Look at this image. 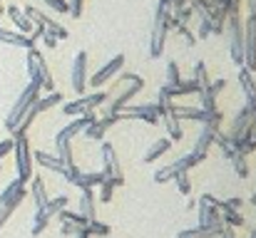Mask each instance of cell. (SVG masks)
I'll return each instance as SVG.
<instances>
[{
    "label": "cell",
    "mask_w": 256,
    "mask_h": 238,
    "mask_svg": "<svg viewBox=\"0 0 256 238\" xmlns=\"http://www.w3.org/2000/svg\"><path fill=\"white\" fill-rule=\"evenodd\" d=\"M170 15H172L170 2L167 0H157L154 17H152V35H150V55L152 57H162V52H164L167 35H170Z\"/></svg>",
    "instance_id": "cell-1"
},
{
    "label": "cell",
    "mask_w": 256,
    "mask_h": 238,
    "mask_svg": "<svg viewBox=\"0 0 256 238\" xmlns=\"http://www.w3.org/2000/svg\"><path fill=\"white\" fill-rule=\"evenodd\" d=\"M120 84L124 87L122 92H117L114 94V99H110V102H104V114H117V112H122L124 107H130V102L144 89V79L140 77V75H132V72H124V75H120Z\"/></svg>",
    "instance_id": "cell-2"
},
{
    "label": "cell",
    "mask_w": 256,
    "mask_h": 238,
    "mask_svg": "<svg viewBox=\"0 0 256 238\" xmlns=\"http://www.w3.org/2000/svg\"><path fill=\"white\" fill-rule=\"evenodd\" d=\"M40 82L38 79H30V84L20 92V97L15 99V104H12V109L8 112V117H5V129L8 132H12L18 124H20V119L35 107V102H38V97H40Z\"/></svg>",
    "instance_id": "cell-3"
},
{
    "label": "cell",
    "mask_w": 256,
    "mask_h": 238,
    "mask_svg": "<svg viewBox=\"0 0 256 238\" xmlns=\"http://www.w3.org/2000/svg\"><path fill=\"white\" fill-rule=\"evenodd\" d=\"M22 199H28V186L22 179H12L5 186V191L0 194V231L8 224V219L12 216V211L22 204Z\"/></svg>",
    "instance_id": "cell-4"
},
{
    "label": "cell",
    "mask_w": 256,
    "mask_h": 238,
    "mask_svg": "<svg viewBox=\"0 0 256 238\" xmlns=\"http://www.w3.org/2000/svg\"><path fill=\"white\" fill-rule=\"evenodd\" d=\"M224 30L229 32V55H232V62L244 67V22L239 15H229L226 17V25Z\"/></svg>",
    "instance_id": "cell-5"
},
{
    "label": "cell",
    "mask_w": 256,
    "mask_h": 238,
    "mask_svg": "<svg viewBox=\"0 0 256 238\" xmlns=\"http://www.w3.org/2000/svg\"><path fill=\"white\" fill-rule=\"evenodd\" d=\"M28 75H30V79H38L45 92H55V79H52V72L48 67V60L35 47L28 50Z\"/></svg>",
    "instance_id": "cell-6"
},
{
    "label": "cell",
    "mask_w": 256,
    "mask_h": 238,
    "mask_svg": "<svg viewBox=\"0 0 256 238\" xmlns=\"http://www.w3.org/2000/svg\"><path fill=\"white\" fill-rule=\"evenodd\" d=\"M12 154H15V169H18V179H22L25 184L32 179V149L28 142V134L12 137Z\"/></svg>",
    "instance_id": "cell-7"
},
{
    "label": "cell",
    "mask_w": 256,
    "mask_h": 238,
    "mask_svg": "<svg viewBox=\"0 0 256 238\" xmlns=\"http://www.w3.org/2000/svg\"><path fill=\"white\" fill-rule=\"evenodd\" d=\"M172 112H174L179 119H192V122L214 124V127H222V122H224V114H222L219 109L206 112V109H202V107H189V104H176V102H172Z\"/></svg>",
    "instance_id": "cell-8"
},
{
    "label": "cell",
    "mask_w": 256,
    "mask_h": 238,
    "mask_svg": "<svg viewBox=\"0 0 256 238\" xmlns=\"http://www.w3.org/2000/svg\"><path fill=\"white\" fill-rule=\"evenodd\" d=\"M102 174L107 181H112L114 186H122L124 184V171H122V164L117 159V152L110 142H102Z\"/></svg>",
    "instance_id": "cell-9"
},
{
    "label": "cell",
    "mask_w": 256,
    "mask_h": 238,
    "mask_svg": "<svg viewBox=\"0 0 256 238\" xmlns=\"http://www.w3.org/2000/svg\"><path fill=\"white\" fill-rule=\"evenodd\" d=\"M244 67L256 72V12H249L244 22Z\"/></svg>",
    "instance_id": "cell-10"
},
{
    "label": "cell",
    "mask_w": 256,
    "mask_h": 238,
    "mask_svg": "<svg viewBox=\"0 0 256 238\" xmlns=\"http://www.w3.org/2000/svg\"><path fill=\"white\" fill-rule=\"evenodd\" d=\"M22 12H25V15L32 20V25H42V27H45V30H50V32H52L58 40H68V35H70V32H68V30H65V27H62L58 20H52L50 15H45L42 10H38V7L28 5Z\"/></svg>",
    "instance_id": "cell-11"
},
{
    "label": "cell",
    "mask_w": 256,
    "mask_h": 238,
    "mask_svg": "<svg viewBox=\"0 0 256 238\" xmlns=\"http://www.w3.org/2000/svg\"><path fill=\"white\" fill-rule=\"evenodd\" d=\"M122 67H124V55H114L110 62H104L94 75L92 79H87V84L90 87H102V84H107L110 79H114L120 72H122Z\"/></svg>",
    "instance_id": "cell-12"
},
{
    "label": "cell",
    "mask_w": 256,
    "mask_h": 238,
    "mask_svg": "<svg viewBox=\"0 0 256 238\" xmlns=\"http://www.w3.org/2000/svg\"><path fill=\"white\" fill-rule=\"evenodd\" d=\"M120 117H122V122L124 119H142L144 124H160V109H157V104H137V107H124L122 112H120Z\"/></svg>",
    "instance_id": "cell-13"
},
{
    "label": "cell",
    "mask_w": 256,
    "mask_h": 238,
    "mask_svg": "<svg viewBox=\"0 0 256 238\" xmlns=\"http://www.w3.org/2000/svg\"><path fill=\"white\" fill-rule=\"evenodd\" d=\"M117 122H122L120 112H117V114L97 117V122H94V124H90V127H85V129H82V134H85V139H90V142H102V139H104V134H107V129H110V127H114Z\"/></svg>",
    "instance_id": "cell-14"
},
{
    "label": "cell",
    "mask_w": 256,
    "mask_h": 238,
    "mask_svg": "<svg viewBox=\"0 0 256 238\" xmlns=\"http://www.w3.org/2000/svg\"><path fill=\"white\" fill-rule=\"evenodd\" d=\"M87 52L85 50H80L78 55H75V60H72V89L78 92V94H85L87 89Z\"/></svg>",
    "instance_id": "cell-15"
},
{
    "label": "cell",
    "mask_w": 256,
    "mask_h": 238,
    "mask_svg": "<svg viewBox=\"0 0 256 238\" xmlns=\"http://www.w3.org/2000/svg\"><path fill=\"white\" fill-rule=\"evenodd\" d=\"M222 127H214V124H204L202 127V132H199V137H196V142H194V147H192V152L196 154V157L206 159L209 154V149H212V144H214V139H216V132H219Z\"/></svg>",
    "instance_id": "cell-16"
},
{
    "label": "cell",
    "mask_w": 256,
    "mask_h": 238,
    "mask_svg": "<svg viewBox=\"0 0 256 238\" xmlns=\"http://www.w3.org/2000/svg\"><path fill=\"white\" fill-rule=\"evenodd\" d=\"M224 87H226V79H212L209 87H204V89L199 92V94H202V109L214 112V109H216V97L224 92Z\"/></svg>",
    "instance_id": "cell-17"
},
{
    "label": "cell",
    "mask_w": 256,
    "mask_h": 238,
    "mask_svg": "<svg viewBox=\"0 0 256 238\" xmlns=\"http://www.w3.org/2000/svg\"><path fill=\"white\" fill-rule=\"evenodd\" d=\"M252 119H254V112H252L249 107H242V109L236 112V117L232 119V127H229L226 137H229V139H236V137L249 127V122H252Z\"/></svg>",
    "instance_id": "cell-18"
},
{
    "label": "cell",
    "mask_w": 256,
    "mask_h": 238,
    "mask_svg": "<svg viewBox=\"0 0 256 238\" xmlns=\"http://www.w3.org/2000/svg\"><path fill=\"white\" fill-rule=\"evenodd\" d=\"M214 224H222V211L202 196L199 199V226H214Z\"/></svg>",
    "instance_id": "cell-19"
},
{
    "label": "cell",
    "mask_w": 256,
    "mask_h": 238,
    "mask_svg": "<svg viewBox=\"0 0 256 238\" xmlns=\"http://www.w3.org/2000/svg\"><path fill=\"white\" fill-rule=\"evenodd\" d=\"M239 82H242V89H244V97H246V107L256 114V82L252 79V72L246 67L239 70Z\"/></svg>",
    "instance_id": "cell-20"
},
{
    "label": "cell",
    "mask_w": 256,
    "mask_h": 238,
    "mask_svg": "<svg viewBox=\"0 0 256 238\" xmlns=\"http://www.w3.org/2000/svg\"><path fill=\"white\" fill-rule=\"evenodd\" d=\"M224 231V224H214V226H194V229H184L179 231L176 238H214Z\"/></svg>",
    "instance_id": "cell-21"
},
{
    "label": "cell",
    "mask_w": 256,
    "mask_h": 238,
    "mask_svg": "<svg viewBox=\"0 0 256 238\" xmlns=\"http://www.w3.org/2000/svg\"><path fill=\"white\" fill-rule=\"evenodd\" d=\"M5 12H8V17L12 20V25L18 27V32H25V35H30V32L35 30L32 20H30V17H28V15H25V12H22V10H20L18 5H10V7L5 10Z\"/></svg>",
    "instance_id": "cell-22"
},
{
    "label": "cell",
    "mask_w": 256,
    "mask_h": 238,
    "mask_svg": "<svg viewBox=\"0 0 256 238\" xmlns=\"http://www.w3.org/2000/svg\"><path fill=\"white\" fill-rule=\"evenodd\" d=\"M80 214L85 216L87 221H94V219H97V194H94V189H82Z\"/></svg>",
    "instance_id": "cell-23"
},
{
    "label": "cell",
    "mask_w": 256,
    "mask_h": 238,
    "mask_svg": "<svg viewBox=\"0 0 256 238\" xmlns=\"http://www.w3.org/2000/svg\"><path fill=\"white\" fill-rule=\"evenodd\" d=\"M172 144H174L172 139H154V142H152V147L144 152V159H142V161H144V164H152V161H157L160 157H164V154L170 152Z\"/></svg>",
    "instance_id": "cell-24"
},
{
    "label": "cell",
    "mask_w": 256,
    "mask_h": 238,
    "mask_svg": "<svg viewBox=\"0 0 256 238\" xmlns=\"http://www.w3.org/2000/svg\"><path fill=\"white\" fill-rule=\"evenodd\" d=\"M32 157H35V161H38L40 166H45V169H52V171H58V174L65 171V164L58 159V154H50V152L38 149V152H32Z\"/></svg>",
    "instance_id": "cell-25"
},
{
    "label": "cell",
    "mask_w": 256,
    "mask_h": 238,
    "mask_svg": "<svg viewBox=\"0 0 256 238\" xmlns=\"http://www.w3.org/2000/svg\"><path fill=\"white\" fill-rule=\"evenodd\" d=\"M28 196H32V201H35V206L38 209H42L45 204H48V186H45V181L40 179V176H32V186H30V191H28Z\"/></svg>",
    "instance_id": "cell-26"
},
{
    "label": "cell",
    "mask_w": 256,
    "mask_h": 238,
    "mask_svg": "<svg viewBox=\"0 0 256 238\" xmlns=\"http://www.w3.org/2000/svg\"><path fill=\"white\" fill-rule=\"evenodd\" d=\"M167 87H170V84H167ZM170 94H172V99L189 97V94H199V87H196V82H194V79H182L179 84L170 87Z\"/></svg>",
    "instance_id": "cell-27"
},
{
    "label": "cell",
    "mask_w": 256,
    "mask_h": 238,
    "mask_svg": "<svg viewBox=\"0 0 256 238\" xmlns=\"http://www.w3.org/2000/svg\"><path fill=\"white\" fill-rule=\"evenodd\" d=\"M58 104H62V94L60 92H48L45 97H38L35 109H38V114H42V112H48V109H52Z\"/></svg>",
    "instance_id": "cell-28"
},
{
    "label": "cell",
    "mask_w": 256,
    "mask_h": 238,
    "mask_svg": "<svg viewBox=\"0 0 256 238\" xmlns=\"http://www.w3.org/2000/svg\"><path fill=\"white\" fill-rule=\"evenodd\" d=\"M162 119H164V127H167V132H170V139L172 142H179V139H182V134H184V129H182V119H179L174 112L164 114Z\"/></svg>",
    "instance_id": "cell-29"
},
{
    "label": "cell",
    "mask_w": 256,
    "mask_h": 238,
    "mask_svg": "<svg viewBox=\"0 0 256 238\" xmlns=\"http://www.w3.org/2000/svg\"><path fill=\"white\" fill-rule=\"evenodd\" d=\"M62 112H65L68 117H80V114L90 112V109H87V102H85V94H80V99L65 102V104H62Z\"/></svg>",
    "instance_id": "cell-30"
},
{
    "label": "cell",
    "mask_w": 256,
    "mask_h": 238,
    "mask_svg": "<svg viewBox=\"0 0 256 238\" xmlns=\"http://www.w3.org/2000/svg\"><path fill=\"white\" fill-rule=\"evenodd\" d=\"M189 79H194L196 82V87H199V92L204 89V87H209V82H212V77H209V72H206V65L199 60L196 65H194V70H192V77Z\"/></svg>",
    "instance_id": "cell-31"
},
{
    "label": "cell",
    "mask_w": 256,
    "mask_h": 238,
    "mask_svg": "<svg viewBox=\"0 0 256 238\" xmlns=\"http://www.w3.org/2000/svg\"><path fill=\"white\" fill-rule=\"evenodd\" d=\"M68 201H70V196H65V194H62V196H58V199H48V204H45L42 209L48 211V216H50V219H55L62 209H68Z\"/></svg>",
    "instance_id": "cell-32"
},
{
    "label": "cell",
    "mask_w": 256,
    "mask_h": 238,
    "mask_svg": "<svg viewBox=\"0 0 256 238\" xmlns=\"http://www.w3.org/2000/svg\"><path fill=\"white\" fill-rule=\"evenodd\" d=\"M50 221H52V219L48 216V211H45V209H38L35 216H32V236H40V234L50 226Z\"/></svg>",
    "instance_id": "cell-33"
},
{
    "label": "cell",
    "mask_w": 256,
    "mask_h": 238,
    "mask_svg": "<svg viewBox=\"0 0 256 238\" xmlns=\"http://www.w3.org/2000/svg\"><path fill=\"white\" fill-rule=\"evenodd\" d=\"M55 154H58V159L65 164V166H72L75 164V157H72V142H55Z\"/></svg>",
    "instance_id": "cell-34"
},
{
    "label": "cell",
    "mask_w": 256,
    "mask_h": 238,
    "mask_svg": "<svg viewBox=\"0 0 256 238\" xmlns=\"http://www.w3.org/2000/svg\"><path fill=\"white\" fill-rule=\"evenodd\" d=\"M55 219H60L62 224H75V226H87V219L80 211H70V209H62Z\"/></svg>",
    "instance_id": "cell-35"
},
{
    "label": "cell",
    "mask_w": 256,
    "mask_h": 238,
    "mask_svg": "<svg viewBox=\"0 0 256 238\" xmlns=\"http://www.w3.org/2000/svg\"><path fill=\"white\" fill-rule=\"evenodd\" d=\"M204 159L196 157L194 152H189V154H184V157H179L176 161H174V166H176V171H192L196 164H202Z\"/></svg>",
    "instance_id": "cell-36"
},
{
    "label": "cell",
    "mask_w": 256,
    "mask_h": 238,
    "mask_svg": "<svg viewBox=\"0 0 256 238\" xmlns=\"http://www.w3.org/2000/svg\"><path fill=\"white\" fill-rule=\"evenodd\" d=\"M229 164H232V169L236 171V176L239 179H246L249 176V164H246V157L244 154H234V157H229Z\"/></svg>",
    "instance_id": "cell-37"
},
{
    "label": "cell",
    "mask_w": 256,
    "mask_h": 238,
    "mask_svg": "<svg viewBox=\"0 0 256 238\" xmlns=\"http://www.w3.org/2000/svg\"><path fill=\"white\" fill-rule=\"evenodd\" d=\"M222 224L229 229H236V226H244V216L236 209H229V211H222Z\"/></svg>",
    "instance_id": "cell-38"
},
{
    "label": "cell",
    "mask_w": 256,
    "mask_h": 238,
    "mask_svg": "<svg viewBox=\"0 0 256 238\" xmlns=\"http://www.w3.org/2000/svg\"><path fill=\"white\" fill-rule=\"evenodd\" d=\"M102 181H104V174L102 171H87V174H82L80 189H97Z\"/></svg>",
    "instance_id": "cell-39"
},
{
    "label": "cell",
    "mask_w": 256,
    "mask_h": 238,
    "mask_svg": "<svg viewBox=\"0 0 256 238\" xmlns=\"http://www.w3.org/2000/svg\"><path fill=\"white\" fill-rule=\"evenodd\" d=\"M179 171H176V166L174 164H167V166H162V169H157L154 171V184H167V181H174V176H176Z\"/></svg>",
    "instance_id": "cell-40"
},
{
    "label": "cell",
    "mask_w": 256,
    "mask_h": 238,
    "mask_svg": "<svg viewBox=\"0 0 256 238\" xmlns=\"http://www.w3.org/2000/svg\"><path fill=\"white\" fill-rule=\"evenodd\" d=\"M174 184H176L179 194L192 196V176H189V171H179V174L174 176Z\"/></svg>",
    "instance_id": "cell-41"
},
{
    "label": "cell",
    "mask_w": 256,
    "mask_h": 238,
    "mask_svg": "<svg viewBox=\"0 0 256 238\" xmlns=\"http://www.w3.org/2000/svg\"><path fill=\"white\" fill-rule=\"evenodd\" d=\"M87 231H90V236L92 238H107L110 236V226H107V224H102L100 219L87 221Z\"/></svg>",
    "instance_id": "cell-42"
},
{
    "label": "cell",
    "mask_w": 256,
    "mask_h": 238,
    "mask_svg": "<svg viewBox=\"0 0 256 238\" xmlns=\"http://www.w3.org/2000/svg\"><path fill=\"white\" fill-rule=\"evenodd\" d=\"M97 189H100L97 201H102V204H112V196H114V189H117V186H114L112 181H107V179H104V181H102Z\"/></svg>",
    "instance_id": "cell-43"
},
{
    "label": "cell",
    "mask_w": 256,
    "mask_h": 238,
    "mask_svg": "<svg viewBox=\"0 0 256 238\" xmlns=\"http://www.w3.org/2000/svg\"><path fill=\"white\" fill-rule=\"evenodd\" d=\"M62 176H65V181H68V184H72V186H80V181H82V171H80L75 164H72V166H65Z\"/></svg>",
    "instance_id": "cell-44"
},
{
    "label": "cell",
    "mask_w": 256,
    "mask_h": 238,
    "mask_svg": "<svg viewBox=\"0 0 256 238\" xmlns=\"http://www.w3.org/2000/svg\"><path fill=\"white\" fill-rule=\"evenodd\" d=\"M110 97L107 92H92V94H85V102H87V109H97L100 104H104Z\"/></svg>",
    "instance_id": "cell-45"
},
{
    "label": "cell",
    "mask_w": 256,
    "mask_h": 238,
    "mask_svg": "<svg viewBox=\"0 0 256 238\" xmlns=\"http://www.w3.org/2000/svg\"><path fill=\"white\" fill-rule=\"evenodd\" d=\"M179 82H182L179 65H176L174 60H170V65H167V84H170V87H174V84H179Z\"/></svg>",
    "instance_id": "cell-46"
},
{
    "label": "cell",
    "mask_w": 256,
    "mask_h": 238,
    "mask_svg": "<svg viewBox=\"0 0 256 238\" xmlns=\"http://www.w3.org/2000/svg\"><path fill=\"white\" fill-rule=\"evenodd\" d=\"M172 30H174L176 35H182V37H184V42H186L189 47H194V45H196V37H194V32H192V30H189L184 22H182V25H176V27H172Z\"/></svg>",
    "instance_id": "cell-47"
},
{
    "label": "cell",
    "mask_w": 256,
    "mask_h": 238,
    "mask_svg": "<svg viewBox=\"0 0 256 238\" xmlns=\"http://www.w3.org/2000/svg\"><path fill=\"white\" fill-rule=\"evenodd\" d=\"M68 7H70V15H72V17H82L85 0H68Z\"/></svg>",
    "instance_id": "cell-48"
},
{
    "label": "cell",
    "mask_w": 256,
    "mask_h": 238,
    "mask_svg": "<svg viewBox=\"0 0 256 238\" xmlns=\"http://www.w3.org/2000/svg\"><path fill=\"white\" fill-rule=\"evenodd\" d=\"M40 40H42V42H45V47H50V50H55V47H58V37H55L50 30H45Z\"/></svg>",
    "instance_id": "cell-49"
},
{
    "label": "cell",
    "mask_w": 256,
    "mask_h": 238,
    "mask_svg": "<svg viewBox=\"0 0 256 238\" xmlns=\"http://www.w3.org/2000/svg\"><path fill=\"white\" fill-rule=\"evenodd\" d=\"M12 144H15L12 139H2V142H0V159L8 157V154L12 152Z\"/></svg>",
    "instance_id": "cell-50"
},
{
    "label": "cell",
    "mask_w": 256,
    "mask_h": 238,
    "mask_svg": "<svg viewBox=\"0 0 256 238\" xmlns=\"http://www.w3.org/2000/svg\"><path fill=\"white\" fill-rule=\"evenodd\" d=\"M78 229H80V226H75V224H62L60 234H62L65 238H70V236H75V234H78Z\"/></svg>",
    "instance_id": "cell-51"
},
{
    "label": "cell",
    "mask_w": 256,
    "mask_h": 238,
    "mask_svg": "<svg viewBox=\"0 0 256 238\" xmlns=\"http://www.w3.org/2000/svg\"><path fill=\"white\" fill-rule=\"evenodd\" d=\"M212 35V25H209V20H202L199 22V37H209Z\"/></svg>",
    "instance_id": "cell-52"
},
{
    "label": "cell",
    "mask_w": 256,
    "mask_h": 238,
    "mask_svg": "<svg viewBox=\"0 0 256 238\" xmlns=\"http://www.w3.org/2000/svg\"><path fill=\"white\" fill-rule=\"evenodd\" d=\"M219 238H236V234H234V229H229V226H224V231L219 234Z\"/></svg>",
    "instance_id": "cell-53"
},
{
    "label": "cell",
    "mask_w": 256,
    "mask_h": 238,
    "mask_svg": "<svg viewBox=\"0 0 256 238\" xmlns=\"http://www.w3.org/2000/svg\"><path fill=\"white\" fill-rule=\"evenodd\" d=\"M72 238H92L90 236V231H87V226H80V229H78V234H75V236Z\"/></svg>",
    "instance_id": "cell-54"
},
{
    "label": "cell",
    "mask_w": 256,
    "mask_h": 238,
    "mask_svg": "<svg viewBox=\"0 0 256 238\" xmlns=\"http://www.w3.org/2000/svg\"><path fill=\"white\" fill-rule=\"evenodd\" d=\"M246 7H249V12H256V0H246Z\"/></svg>",
    "instance_id": "cell-55"
},
{
    "label": "cell",
    "mask_w": 256,
    "mask_h": 238,
    "mask_svg": "<svg viewBox=\"0 0 256 238\" xmlns=\"http://www.w3.org/2000/svg\"><path fill=\"white\" fill-rule=\"evenodd\" d=\"M192 209H196V201H194V199L186 201V211H192Z\"/></svg>",
    "instance_id": "cell-56"
},
{
    "label": "cell",
    "mask_w": 256,
    "mask_h": 238,
    "mask_svg": "<svg viewBox=\"0 0 256 238\" xmlns=\"http://www.w3.org/2000/svg\"><path fill=\"white\" fill-rule=\"evenodd\" d=\"M249 238H256V229H252V231H249Z\"/></svg>",
    "instance_id": "cell-57"
},
{
    "label": "cell",
    "mask_w": 256,
    "mask_h": 238,
    "mask_svg": "<svg viewBox=\"0 0 256 238\" xmlns=\"http://www.w3.org/2000/svg\"><path fill=\"white\" fill-rule=\"evenodd\" d=\"M252 206H256V196H252Z\"/></svg>",
    "instance_id": "cell-58"
},
{
    "label": "cell",
    "mask_w": 256,
    "mask_h": 238,
    "mask_svg": "<svg viewBox=\"0 0 256 238\" xmlns=\"http://www.w3.org/2000/svg\"><path fill=\"white\" fill-rule=\"evenodd\" d=\"M254 139H256V137H254Z\"/></svg>",
    "instance_id": "cell-59"
}]
</instances>
